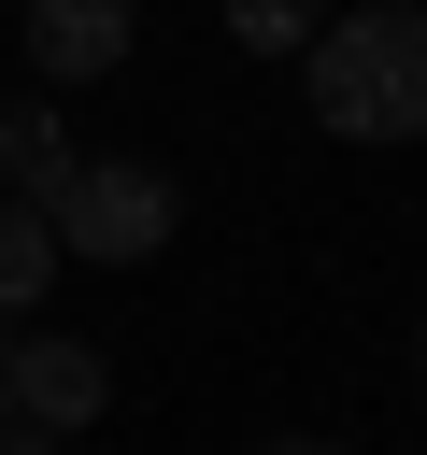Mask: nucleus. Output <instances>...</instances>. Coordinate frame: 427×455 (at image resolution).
Masks as SVG:
<instances>
[{
	"label": "nucleus",
	"mask_w": 427,
	"mask_h": 455,
	"mask_svg": "<svg viewBox=\"0 0 427 455\" xmlns=\"http://www.w3.org/2000/svg\"><path fill=\"white\" fill-rule=\"evenodd\" d=\"M43 228H57V256H85V270H142V256L185 242V185H171L157 156H71V185L43 199Z\"/></svg>",
	"instance_id": "obj_2"
},
{
	"label": "nucleus",
	"mask_w": 427,
	"mask_h": 455,
	"mask_svg": "<svg viewBox=\"0 0 427 455\" xmlns=\"http://www.w3.org/2000/svg\"><path fill=\"white\" fill-rule=\"evenodd\" d=\"M71 256H57V228H43V199H14L0 185V313H43V284H57Z\"/></svg>",
	"instance_id": "obj_6"
},
{
	"label": "nucleus",
	"mask_w": 427,
	"mask_h": 455,
	"mask_svg": "<svg viewBox=\"0 0 427 455\" xmlns=\"http://www.w3.org/2000/svg\"><path fill=\"white\" fill-rule=\"evenodd\" d=\"M14 327H28V313H0V384H14Z\"/></svg>",
	"instance_id": "obj_10"
},
{
	"label": "nucleus",
	"mask_w": 427,
	"mask_h": 455,
	"mask_svg": "<svg viewBox=\"0 0 427 455\" xmlns=\"http://www.w3.org/2000/svg\"><path fill=\"white\" fill-rule=\"evenodd\" d=\"M0 412H28V427H57V441H85V427L114 412V355H100V341H71V327H14V384H0Z\"/></svg>",
	"instance_id": "obj_3"
},
{
	"label": "nucleus",
	"mask_w": 427,
	"mask_h": 455,
	"mask_svg": "<svg viewBox=\"0 0 427 455\" xmlns=\"http://www.w3.org/2000/svg\"><path fill=\"white\" fill-rule=\"evenodd\" d=\"M214 14H228V43H242V57H299L327 0H214Z\"/></svg>",
	"instance_id": "obj_7"
},
{
	"label": "nucleus",
	"mask_w": 427,
	"mask_h": 455,
	"mask_svg": "<svg viewBox=\"0 0 427 455\" xmlns=\"http://www.w3.org/2000/svg\"><path fill=\"white\" fill-rule=\"evenodd\" d=\"M256 455H356V441H299V427H285V441H256Z\"/></svg>",
	"instance_id": "obj_9"
},
{
	"label": "nucleus",
	"mask_w": 427,
	"mask_h": 455,
	"mask_svg": "<svg viewBox=\"0 0 427 455\" xmlns=\"http://www.w3.org/2000/svg\"><path fill=\"white\" fill-rule=\"evenodd\" d=\"M313 128L342 142H427V0H327L313 43Z\"/></svg>",
	"instance_id": "obj_1"
},
{
	"label": "nucleus",
	"mask_w": 427,
	"mask_h": 455,
	"mask_svg": "<svg viewBox=\"0 0 427 455\" xmlns=\"http://www.w3.org/2000/svg\"><path fill=\"white\" fill-rule=\"evenodd\" d=\"M0 185L14 199H57L71 185V128H57V100L28 85V100H0Z\"/></svg>",
	"instance_id": "obj_5"
},
{
	"label": "nucleus",
	"mask_w": 427,
	"mask_h": 455,
	"mask_svg": "<svg viewBox=\"0 0 427 455\" xmlns=\"http://www.w3.org/2000/svg\"><path fill=\"white\" fill-rule=\"evenodd\" d=\"M0 455H57V427H28V412H0Z\"/></svg>",
	"instance_id": "obj_8"
},
{
	"label": "nucleus",
	"mask_w": 427,
	"mask_h": 455,
	"mask_svg": "<svg viewBox=\"0 0 427 455\" xmlns=\"http://www.w3.org/2000/svg\"><path fill=\"white\" fill-rule=\"evenodd\" d=\"M413 398H427V313H413Z\"/></svg>",
	"instance_id": "obj_11"
},
{
	"label": "nucleus",
	"mask_w": 427,
	"mask_h": 455,
	"mask_svg": "<svg viewBox=\"0 0 427 455\" xmlns=\"http://www.w3.org/2000/svg\"><path fill=\"white\" fill-rule=\"evenodd\" d=\"M128 43H142V0H28V71H43V85L128 71Z\"/></svg>",
	"instance_id": "obj_4"
}]
</instances>
